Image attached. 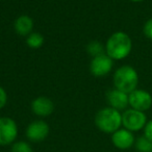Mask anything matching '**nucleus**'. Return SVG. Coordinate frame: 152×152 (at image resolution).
Segmentation results:
<instances>
[{"instance_id":"obj_18","label":"nucleus","mask_w":152,"mask_h":152,"mask_svg":"<svg viewBox=\"0 0 152 152\" xmlns=\"http://www.w3.org/2000/svg\"><path fill=\"white\" fill-rule=\"evenodd\" d=\"M144 135L152 141V120L147 122V124L144 127Z\"/></svg>"},{"instance_id":"obj_4","label":"nucleus","mask_w":152,"mask_h":152,"mask_svg":"<svg viewBox=\"0 0 152 152\" xmlns=\"http://www.w3.org/2000/svg\"><path fill=\"white\" fill-rule=\"evenodd\" d=\"M147 124V117L145 113L140 112V110H127L122 115V125L125 127V129L131 131H139L145 127Z\"/></svg>"},{"instance_id":"obj_15","label":"nucleus","mask_w":152,"mask_h":152,"mask_svg":"<svg viewBox=\"0 0 152 152\" xmlns=\"http://www.w3.org/2000/svg\"><path fill=\"white\" fill-rule=\"evenodd\" d=\"M87 51L90 55H92L93 57H96L98 55L104 54V47L98 41H93V42L89 43V45L87 47Z\"/></svg>"},{"instance_id":"obj_9","label":"nucleus","mask_w":152,"mask_h":152,"mask_svg":"<svg viewBox=\"0 0 152 152\" xmlns=\"http://www.w3.org/2000/svg\"><path fill=\"white\" fill-rule=\"evenodd\" d=\"M112 142L115 147L121 150H126L131 148L135 143L134 135L127 129H118L112 135Z\"/></svg>"},{"instance_id":"obj_19","label":"nucleus","mask_w":152,"mask_h":152,"mask_svg":"<svg viewBox=\"0 0 152 152\" xmlns=\"http://www.w3.org/2000/svg\"><path fill=\"white\" fill-rule=\"evenodd\" d=\"M7 102V92L4 91L3 88L0 87V110L2 107H4L5 104Z\"/></svg>"},{"instance_id":"obj_5","label":"nucleus","mask_w":152,"mask_h":152,"mask_svg":"<svg viewBox=\"0 0 152 152\" xmlns=\"http://www.w3.org/2000/svg\"><path fill=\"white\" fill-rule=\"evenodd\" d=\"M18 135V126L11 118H0V146H7L14 143Z\"/></svg>"},{"instance_id":"obj_17","label":"nucleus","mask_w":152,"mask_h":152,"mask_svg":"<svg viewBox=\"0 0 152 152\" xmlns=\"http://www.w3.org/2000/svg\"><path fill=\"white\" fill-rule=\"evenodd\" d=\"M144 34L148 39L152 40V18L148 20L144 25Z\"/></svg>"},{"instance_id":"obj_10","label":"nucleus","mask_w":152,"mask_h":152,"mask_svg":"<svg viewBox=\"0 0 152 152\" xmlns=\"http://www.w3.org/2000/svg\"><path fill=\"white\" fill-rule=\"evenodd\" d=\"M106 100L110 107L115 108L117 110H122L127 107L129 104L128 101V94L120 91L118 89L110 90L106 94Z\"/></svg>"},{"instance_id":"obj_3","label":"nucleus","mask_w":152,"mask_h":152,"mask_svg":"<svg viewBox=\"0 0 152 152\" xmlns=\"http://www.w3.org/2000/svg\"><path fill=\"white\" fill-rule=\"evenodd\" d=\"M114 83L116 89L126 94H130L131 92L137 90V83H139L137 72L130 66L120 67L115 72Z\"/></svg>"},{"instance_id":"obj_8","label":"nucleus","mask_w":152,"mask_h":152,"mask_svg":"<svg viewBox=\"0 0 152 152\" xmlns=\"http://www.w3.org/2000/svg\"><path fill=\"white\" fill-rule=\"evenodd\" d=\"M49 126L45 121L37 120L31 122L26 129V137L31 142H42L48 137Z\"/></svg>"},{"instance_id":"obj_20","label":"nucleus","mask_w":152,"mask_h":152,"mask_svg":"<svg viewBox=\"0 0 152 152\" xmlns=\"http://www.w3.org/2000/svg\"><path fill=\"white\" fill-rule=\"evenodd\" d=\"M132 2H142V1H145V0H130Z\"/></svg>"},{"instance_id":"obj_14","label":"nucleus","mask_w":152,"mask_h":152,"mask_svg":"<svg viewBox=\"0 0 152 152\" xmlns=\"http://www.w3.org/2000/svg\"><path fill=\"white\" fill-rule=\"evenodd\" d=\"M26 43L27 45L32 49H38L44 43V38L42 34H38V32H31L26 39Z\"/></svg>"},{"instance_id":"obj_1","label":"nucleus","mask_w":152,"mask_h":152,"mask_svg":"<svg viewBox=\"0 0 152 152\" xmlns=\"http://www.w3.org/2000/svg\"><path fill=\"white\" fill-rule=\"evenodd\" d=\"M132 48L130 37L123 31L113 34L107 40L105 46L106 54L112 59L120 61L129 55Z\"/></svg>"},{"instance_id":"obj_7","label":"nucleus","mask_w":152,"mask_h":152,"mask_svg":"<svg viewBox=\"0 0 152 152\" xmlns=\"http://www.w3.org/2000/svg\"><path fill=\"white\" fill-rule=\"evenodd\" d=\"M114 59H112L106 53L101 55H98L96 57H93L90 65V70L92 74L96 77H103L106 74H108L113 69V63Z\"/></svg>"},{"instance_id":"obj_12","label":"nucleus","mask_w":152,"mask_h":152,"mask_svg":"<svg viewBox=\"0 0 152 152\" xmlns=\"http://www.w3.org/2000/svg\"><path fill=\"white\" fill-rule=\"evenodd\" d=\"M34 28V21L26 15L20 16L15 21V30L20 36H29Z\"/></svg>"},{"instance_id":"obj_13","label":"nucleus","mask_w":152,"mask_h":152,"mask_svg":"<svg viewBox=\"0 0 152 152\" xmlns=\"http://www.w3.org/2000/svg\"><path fill=\"white\" fill-rule=\"evenodd\" d=\"M134 147L137 152H152V141L142 135L135 140Z\"/></svg>"},{"instance_id":"obj_16","label":"nucleus","mask_w":152,"mask_h":152,"mask_svg":"<svg viewBox=\"0 0 152 152\" xmlns=\"http://www.w3.org/2000/svg\"><path fill=\"white\" fill-rule=\"evenodd\" d=\"M12 152H32L31 146L23 141L16 142L12 146Z\"/></svg>"},{"instance_id":"obj_6","label":"nucleus","mask_w":152,"mask_h":152,"mask_svg":"<svg viewBox=\"0 0 152 152\" xmlns=\"http://www.w3.org/2000/svg\"><path fill=\"white\" fill-rule=\"evenodd\" d=\"M128 101L131 108L140 112H146L152 106V96L147 91L137 89L128 94Z\"/></svg>"},{"instance_id":"obj_11","label":"nucleus","mask_w":152,"mask_h":152,"mask_svg":"<svg viewBox=\"0 0 152 152\" xmlns=\"http://www.w3.org/2000/svg\"><path fill=\"white\" fill-rule=\"evenodd\" d=\"M31 110L37 116L47 117L53 113L54 104H53L52 100L49 99L48 97L41 96V97L36 98V99L32 101Z\"/></svg>"},{"instance_id":"obj_2","label":"nucleus","mask_w":152,"mask_h":152,"mask_svg":"<svg viewBox=\"0 0 152 152\" xmlns=\"http://www.w3.org/2000/svg\"><path fill=\"white\" fill-rule=\"evenodd\" d=\"M95 124L105 133H114L122 125V115L113 107H105L96 114Z\"/></svg>"}]
</instances>
